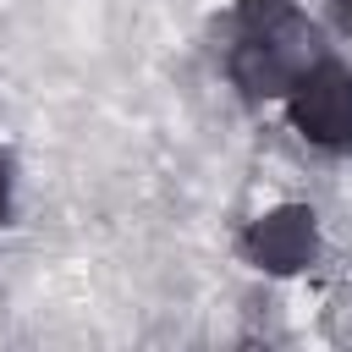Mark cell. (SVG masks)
<instances>
[{
	"mask_svg": "<svg viewBox=\"0 0 352 352\" xmlns=\"http://www.w3.org/2000/svg\"><path fill=\"white\" fill-rule=\"evenodd\" d=\"M324 55L319 28L302 16L297 0H236L231 11V44H226V77L242 88V99H286L292 82Z\"/></svg>",
	"mask_w": 352,
	"mask_h": 352,
	"instance_id": "6da1fadb",
	"label": "cell"
},
{
	"mask_svg": "<svg viewBox=\"0 0 352 352\" xmlns=\"http://www.w3.org/2000/svg\"><path fill=\"white\" fill-rule=\"evenodd\" d=\"M297 138L324 148V154H346L352 148V66H341L336 55H319L292 94L280 99Z\"/></svg>",
	"mask_w": 352,
	"mask_h": 352,
	"instance_id": "7a4b0ae2",
	"label": "cell"
},
{
	"mask_svg": "<svg viewBox=\"0 0 352 352\" xmlns=\"http://www.w3.org/2000/svg\"><path fill=\"white\" fill-rule=\"evenodd\" d=\"M236 253H242V264H253L258 275H275V280L314 270V258H319L314 204H275V209L253 214L236 236Z\"/></svg>",
	"mask_w": 352,
	"mask_h": 352,
	"instance_id": "3957f363",
	"label": "cell"
},
{
	"mask_svg": "<svg viewBox=\"0 0 352 352\" xmlns=\"http://www.w3.org/2000/svg\"><path fill=\"white\" fill-rule=\"evenodd\" d=\"M11 187H16V170H11V154L0 148V226H6V214H11Z\"/></svg>",
	"mask_w": 352,
	"mask_h": 352,
	"instance_id": "277c9868",
	"label": "cell"
},
{
	"mask_svg": "<svg viewBox=\"0 0 352 352\" xmlns=\"http://www.w3.org/2000/svg\"><path fill=\"white\" fill-rule=\"evenodd\" d=\"M330 11H336V28L352 38V0H330Z\"/></svg>",
	"mask_w": 352,
	"mask_h": 352,
	"instance_id": "5b68a950",
	"label": "cell"
}]
</instances>
